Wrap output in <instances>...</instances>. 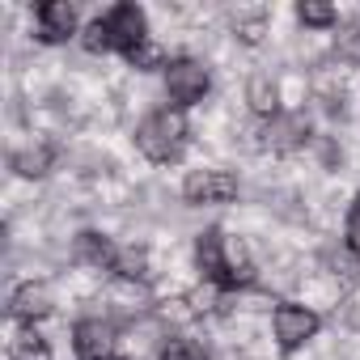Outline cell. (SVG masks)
I'll return each mask as SVG.
<instances>
[{
	"mask_svg": "<svg viewBox=\"0 0 360 360\" xmlns=\"http://www.w3.org/2000/svg\"><path fill=\"white\" fill-rule=\"evenodd\" d=\"M161 94L178 110L200 106L212 94V68H208V60H200V56H174L165 64V72H161Z\"/></svg>",
	"mask_w": 360,
	"mask_h": 360,
	"instance_id": "cell-2",
	"label": "cell"
},
{
	"mask_svg": "<svg viewBox=\"0 0 360 360\" xmlns=\"http://www.w3.org/2000/svg\"><path fill=\"white\" fill-rule=\"evenodd\" d=\"M225 242H229V233L221 225H208V229L195 233L191 255H195V271L204 276V284L225 288Z\"/></svg>",
	"mask_w": 360,
	"mask_h": 360,
	"instance_id": "cell-10",
	"label": "cell"
},
{
	"mask_svg": "<svg viewBox=\"0 0 360 360\" xmlns=\"http://www.w3.org/2000/svg\"><path fill=\"white\" fill-rule=\"evenodd\" d=\"M335 56H339V64L360 68V22L339 26V34H335Z\"/></svg>",
	"mask_w": 360,
	"mask_h": 360,
	"instance_id": "cell-21",
	"label": "cell"
},
{
	"mask_svg": "<svg viewBox=\"0 0 360 360\" xmlns=\"http://www.w3.org/2000/svg\"><path fill=\"white\" fill-rule=\"evenodd\" d=\"M343 242L360 255V191H356L352 204H347V217H343Z\"/></svg>",
	"mask_w": 360,
	"mask_h": 360,
	"instance_id": "cell-23",
	"label": "cell"
},
{
	"mask_svg": "<svg viewBox=\"0 0 360 360\" xmlns=\"http://www.w3.org/2000/svg\"><path fill=\"white\" fill-rule=\"evenodd\" d=\"M157 360H212V356L204 352V343H200V339L169 330V339L157 347Z\"/></svg>",
	"mask_w": 360,
	"mask_h": 360,
	"instance_id": "cell-19",
	"label": "cell"
},
{
	"mask_svg": "<svg viewBox=\"0 0 360 360\" xmlns=\"http://www.w3.org/2000/svg\"><path fill=\"white\" fill-rule=\"evenodd\" d=\"M292 18L301 22V30H305V34H330V30H339V26H343L339 9H335V5H326V0H301V5L292 9Z\"/></svg>",
	"mask_w": 360,
	"mask_h": 360,
	"instance_id": "cell-16",
	"label": "cell"
},
{
	"mask_svg": "<svg viewBox=\"0 0 360 360\" xmlns=\"http://www.w3.org/2000/svg\"><path fill=\"white\" fill-rule=\"evenodd\" d=\"M34 39L39 43H47V47H60V43H68V39H81V13H77V5L72 0H43V5L34 9Z\"/></svg>",
	"mask_w": 360,
	"mask_h": 360,
	"instance_id": "cell-8",
	"label": "cell"
},
{
	"mask_svg": "<svg viewBox=\"0 0 360 360\" xmlns=\"http://www.w3.org/2000/svg\"><path fill=\"white\" fill-rule=\"evenodd\" d=\"M271 30V9H238L233 13V39L246 47H259Z\"/></svg>",
	"mask_w": 360,
	"mask_h": 360,
	"instance_id": "cell-17",
	"label": "cell"
},
{
	"mask_svg": "<svg viewBox=\"0 0 360 360\" xmlns=\"http://www.w3.org/2000/svg\"><path fill=\"white\" fill-rule=\"evenodd\" d=\"M123 60H127V68H136V72H165V64H169L174 56H165L161 43H144V47H136V51L123 56Z\"/></svg>",
	"mask_w": 360,
	"mask_h": 360,
	"instance_id": "cell-20",
	"label": "cell"
},
{
	"mask_svg": "<svg viewBox=\"0 0 360 360\" xmlns=\"http://www.w3.org/2000/svg\"><path fill=\"white\" fill-rule=\"evenodd\" d=\"M178 195H183L187 208H225L242 195V178L238 169H225V165H195L187 169Z\"/></svg>",
	"mask_w": 360,
	"mask_h": 360,
	"instance_id": "cell-3",
	"label": "cell"
},
{
	"mask_svg": "<svg viewBox=\"0 0 360 360\" xmlns=\"http://www.w3.org/2000/svg\"><path fill=\"white\" fill-rule=\"evenodd\" d=\"M305 144H314V127H309V115L305 110H280L276 119L259 123V148L263 153H301Z\"/></svg>",
	"mask_w": 360,
	"mask_h": 360,
	"instance_id": "cell-6",
	"label": "cell"
},
{
	"mask_svg": "<svg viewBox=\"0 0 360 360\" xmlns=\"http://www.w3.org/2000/svg\"><path fill=\"white\" fill-rule=\"evenodd\" d=\"M318 271L335 284V288H356L360 284V255L339 238V242H322L318 246Z\"/></svg>",
	"mask_w": 360,
	"mask_h": 360,
	"instance_id": "cell-11",
	"label": "cell"
},
{
	"mask_svg": "<svg viewBox=\"0 0 360 360\" xmlns=\"http://www.w3.org/2000/svg\"><path fill=\"white\" fill-rule=\"evenodd\" d=\"M102 22H106V30H110V43H115V51H119V56H131L136 47L153 43L148 9H144V5H136V0H123V5H110V9L102 13Z\"/></svg>",
	"mask_w": 360,
	"mask_h": 360,
	"instance_id": "cell-7",
	"label": "cell"
},
{
	"mask_svg": "<svg viewBox=\"0 0 360 360\" xmlns=\"http://www.w3.org/2000/svg\"><path fill=\"white\" fill-rule=\"evenodd\" d=\"M318 330H322V314H318L314 305L292 301V297L276 301V309H271V339H276V347H280L284 356H292V352H301L305 343H314Z\"/></svg>",
	"mask_w": 360,
	"mask_h": 360,
	"instance_id": "cell-4",
	"label": "cell"
},
{
	"mask_svg": "<svg viewBox=\"0 0 360 360\" xmlns=\"http://www.w3.org/2000/svg\"><path fill=\"white\" fill-rule=\"evenodd\" d=\"M51 314H56V288L47 280H22L9 292V318L22 326H39Z\"/></svg>",
	"mask_w": 360,
	"mask_h": 360,
	"instance_id": "cell-9",
	"label": "cell"
},
{
	"mask_svg": "<svg viewBox=\"0 0 360 360\" xmlns=\"http://www.w3.org/2000/svg\"><path fill=\"white\" fill-rule=\"evenodd\" d=\"M9 360H56L51 339L39 335V326H22L9 343Z\"/></svg>",
	"mask_w": 360,
	"mask_h": 360,
	"instance_id": "cell-18",
	"label": "cell"
},
{
	"mask_svg": "<svg viewBox=\"0 0 360 360\" xmlns=\"http://www.w3.org/2000/svg\"><path fill=\"white\" fill-rule=\"evenodd\" d=\"M119 360H148V356H136V352H131V356H119Z\"/></svg>",
	"mask_w": 360,
	"mask_h": 360,
	"instance_id": "cell-24",
	"label": "cell"
},
{
	"mask_svg": "<svg viewBox=\"0 0 360 360\" xmlns=\"http://www.w3.org/2000/svg\"><path fill=\"white\" fill-rule=\"evenodd\" d=\"M187 140H191V119H187V110H178V106H157V110H148V115L136 123V131H131L136 153H140L144 161H153V165L178 161V157H183V148H187Z\"/></svg>",
	"mask_w": 360,
	"mask_h": 360,
	"instance_id": "cell-1",
	"label": "cell"
},
{
	"mask_svg": "<svg viewBox=\"0 0 360 360\" xmlns=\"http://www.w3.org/2000/svg\"><path fill=\"white\" fill-rule=\"evenodd\" d=\"M81 47H85L89 56H110V51H115V43H110V30H106V22H102V18L85 22V30H81Z\"/></svg>",
	"mask_w": 360,
	"mask_h": 360,
	"instance_id": "cell-22",
	"label": "cell"
},
{
	"mask_svg": "<svg viewBox=\"0 0 360 360\" xmlns=\"http://www.w3.org/2000/svg\"><path fill=\"white\" fill-rule=\"evenodd\" d=\"M115 255H119V242L102 229H81L72 238V259L89 271H110L115 267Z\"/></svg>",
	"mask_w": 360,
	"mask_h": 360,
	"instance_id": "cell-12",
	"label": "cell"
},
{
	"mask_svg": "<svg viewBox=\"0 0 360 360\" xmlns=\"http://www.w3.org/2000/svg\"><path fill=\"white\" fill-rule=\"evenodd\" d=\"M119 322L110 314H85L72 322V356L77 360H119Z\"/></svg>",
	"mask_w": 360,
	"mask_h": 360,
	"instance_id": "cell-5",
	"label": "cell"
},
{
	"mask_svg": "<svg viewBox=\"0 0 360 360\" xmlns=\"http://www.w3.org/2000/svg\"><path fill=\"white\" fill-rule=\"evenodd\" d=\"M246 106H250V115H255L259 123L276 119V115L284 110V89H280V81H276L271 72H250V81H246Z\"/></svg>",
	"mask_w": 360,
	"mask_h": 360,
	"instance_id": "cell-13",
	"label": "cell"
},
{
	"mask_svg": "<svg viewBox=\"0 0 360 360\" xmlns=\"http://www.w3.org/2000/svg\"><path fill=\"white\" fill-rule=\"evenodd\" d=\"M9 169L18 178H26V183H39V178H47L56 169V144L47 140H34V144H22L9 153Z\"/></svg>",
	"mask_w": 360,
	"mask_h": 360,
	"instance_id": "cell-14",
	"label": "cell"
},
{
	"mask_svg": "<svg viewBox=\"0 0 360 360\" xmlns=\"http://www.w3.org/2000/svg\"><path fill=\"white\" fill-rule=\"evenodd\" d=\"M110 276H115V280H127V284H148V276H153V255H148V246H136V242H131V246H119Z\"/></svg>",
	"mask_w": 360,
	"mask_h": 360,
	"instance_id": "cell-15",
	"label": "cell"
}]
</instances>
